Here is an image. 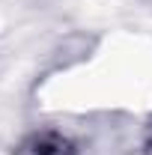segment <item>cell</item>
I'll return each mask as SVG.
<instances>
[{"instance_id": "1", "label": "cell", "mask_w": 152, "mask_h": 155, "mask_svg": "<svg viewBox=\"0 0 152 155\" xmlns=\"http://www.w3.org/2000/svg\"><path fill=\"white\" fill-rule=\"evenodd\" d=\"M18 155H69V143L57 134H36L18 149Z\"/></svg>"}]
</instances>
